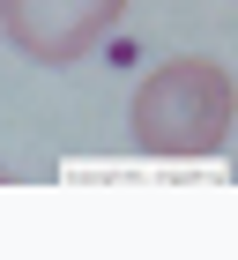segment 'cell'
<instances>
[{
  "mask_svg": "<svg viewBox=\"0 0 238 260\" xmlns=\"http://www.w3.org/2000/svg\"><path fill=\"white\" fill-rule=\"evenodd\" d=\"M238 89L216 60H164L157 75H141L134 89V149L141 156H216L231 141Z\"/></svg>",
  "mask_w": 238,
  "mask_h": 260,
  "instance_id": "obj_1",
  "label": "cell"
},
{
  "mask_svg": "<svg viewBox=\"0 0 238 260\" xmlns=\"http://www.w3.org/2000/svg\"><path fill=\"white\" fill-rule=\"evenodd\" d=\"M119 8L127 0H0V38L15 45L22 60L67 67V60H82V52L104 45Z\"/></svg>",
  "mask_w": 238,
  "mask_h": 260,
  "instance_id": "obj_2",
  "label": "cell"
}]
</instances>
